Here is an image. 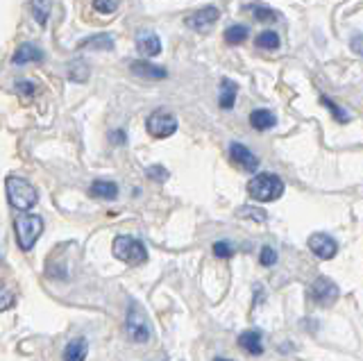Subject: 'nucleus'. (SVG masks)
<instances>
[{
	"mask_svg": "<svg viewBox=\"0 0 363 361\" xmlns=\"http://www.w3.org/2000/svg\"><path fill=\"white\" fill-rule=\"evenodd\" d=\"M247 12L257 21H261V23H272V21H277V14L272 12V9H268L266 5H247Z\"/></svg>",
	"mask_w": 363,
	"mask_h": 361,
	"instance_id": "nucleus-21",
	"label": "nucleus"
},
{
	"mask_svg": "<svg viewBox=\"0 0 363 361\" xmlns=\"http://www.w3.org/2000/svg\"><path fill=\"white\" fill-rule=\"evenodd\" d=\"M218 18H220V9L213 7V5H207V7L198 9V12L189 14L186 16V26L191 30H196V32H204V30H209Z\"/></svg>",
	"mask_w": 363,
	"mask_h": 361,
	"instance_id": "nucleus-9",
	"label": "nucleus"
},
{
	"mask_svg": "<svg viewBox=\"0 0 363 361\" xmlns=\"http://www.w3.org/2000/svg\"><path fill=\"white\" fill-rule=\"evenodd\" d=\"M14 230H16V241L21 245V250H32L34 243L39 241V236L43 234V221L37 213H26L21 211L16 221H14Z\"/></svg>",
	"mask_w": 363,
	"mask_h": 361,
	"instance_id": "nucleus-4",
	"label": "nucleus"
},
{
	"mask_svg": "<svg viewBox=\"0 0 363 361\" xmlns=\"http://www.w3.org/2000/svg\"><path fill=\"white\" fill-rule=\"evenodd\" d=\"M230 155H232V160L243 168V171L247 173H257V168H259V157L247 148V145L243 143H232L230 145Z\"/></svg>",
	"mask_w": 363,
	"mask_h": 361,
	"instance_id": "nucleus-10",
	"label": "nucleus"
},
{
	"mask_svg": "<svg viewBox=\"0 0 363 361\" xmlns=\"http://www.w3.org/2000/svg\"><path fill=\"white\" fill-rule=\"evenodd\" d=\"M320 103L327 107V109H332V114H334V118L338 121V123H345L347 121V116H345V109H340L334 100H329L327 96H320Z\"/></svg>",
	"mask_w": 363,
	"mask_h": 361,
	"instance_id": "nucleus-27",
	"label": "nucleus"
},
{
	"mask_svg": "<svg viewBox=\"0 0 363 361\" xmlns=\"http://www.w3.org/2000/svg\"><path fill=\"white\" fill-rule=\"evenodd\" d=\"M238 216H243V218H252V221L264 223V221H266V211H264V209H255V207H243L241 211H238Z\"/></svg>",
	"mask_w": 363,
	"mask_h": 361,
	"instance_id": "nucleus-29",
	"label": "nucleus"
},
{
	"mask_svg": "<svg viewBox=\"0 0 363 361\" xmlns=\"http://www.w3.org/2000/svg\"><path fill=\"white\" fill-rule=\"evenodd\" d=\"M275 123H277L275 114L268 111V109H255L252 114H250V126H252L255 130H259V132L275 128Z\"/></svg>",
	"mask_w": 363,
	"mask_h": 361,
	"instance_id": "nucleus-17",
	"label": "nucleus"
},
{
	"mask_svg": "<svg viewBox=\"0 0 363 361\" xmlns=\"http://www.w3.org/2000/svg\"><path fill=\"white\" fill-rule=\"evenodd\" d=\"M309 248H311V252L318 259H323V262H329V259H334L336 252H338V243L329 234H325V232L311 234L309 236Z\"/></svg>",
	"mask_w": 363,
	"mask_h": 361,
	"instance_id": "nucleus-8",
	"label": "nucleus"
},
{
	"mask_svg": "<svg viewBox=\"0 0 363 361\" xmlns=\"http://www.w3.org/2000/svg\"><path fill=\"white\" fill-rule=\"evenodd\" d=\"M234 245L230 243V241H216L213 243V255L216 257H220V259H230V257H234Z\"/></svg>",
	"mask_w": 363,
	"mask_h": 361,
	"instance_id": "nucleus-25",
	"label": "nucleus"
},
{
	"mask_svg": "<svg viewBox=\"0 0 363 361\" xmlns=\"http://www.w3.org/2000/svg\"><path fill=\"white\" fill-rule=\"evenodd\" d=\"M247 194L257 202H272L281 198L284 194V182L275 173H257L247 182Z\"/></svg>",
	"mask_w": 363,
	"mask_h": 361,
	"instance_id": "nucleus-2",
	"label": "nucleus"
},
{
	"mask_svg": "<svg viewBox=\"0 0 363 361\" xmlns=\"http://www.w3.org/2000/svg\"><path fill=\"white\" fill-rule=\"evenodd\" d=\"M14 89L21 94V96H34V91H37V89H34V84L32 82H28V80H18L16 84H14Z\"/></svg>",
	"mask_w": 363,
	"mask_h": 361,
	"instance_id": "nucleus-32",
	"label": "nucleus"
},
{
	"mask_svg": "<svg viewBox=\"0 0 363 361\" xmlns=\"http://www.w3.org/2000/svg\"><path fill=\"white\" fill-rule=\"evenodd\" d=\"M257 46H259V48H264V50H277V48H279V37H277V32H272V30L261 32V35L257 37Z\"/></svg>",
	"mask_w": 363,
	"mask_h": 361,
	"instance_id": "nucleus-23",
	"label": "nucleus"
},
{
	"mask_svg": "<svg viewBox=\"0 0 363 361\" xmlns=\"http://www.w3.org/2000/svg\"><path fill=\"white\" fill-rule=\"evenodd\" d=\"M352 48H354V52L361 55V37H359V35L354 37V43H352Z\"/></svg>",
	"mask_w": 363,
	"mask_h": 361,
	"instance_id": "nucleus-33",
	"label": "nucleus"
},
{
	"mask_svg": "<svg viewBox=\"0 0 363 361\" xmlns=\"http://www.w3.org/2000/svg\"><path fill=\"white\" fill-rule=\"evenodd\" d=\"M50 12H52V0H32V16L39 26L48 23Z\"/></svg>",
	"mask_w": 363,
	"mask_h": 361,
	"instance_id": "nucleus-20",
	"label": "nucleus"
},
{
	"mask_svg": "<svg viewBox=\"0 0 363 361\" xmlns=\"http://www.w3.org/2000/svg\"><path fill=\"white\" fill-rule=\"evenodd\" d=\"M14 304V293H9L5 287H0V311L9 309Z\"/></svg>",
	"mask_w": 363,
	"mask_h": 361,
	"instance_id": "nucleus-31",
	"label": "nucleus"
},
{
	"mask_svg": "<svg viewBox=\"0 0 363 361\" xmlns=\"http://www.w3.org/2000/svg\"><path fill=\"white\" fill-rule=\"evenodd\" d=\"M94 9L100 14H113L118 9V0H94Z\"/></svg>",
	"mask_w": 363,
	"mask_h": 361,
	"instance_id": "nucleus-26",
	"label": "nucleus"
},
{
	"mask_svg": "<svg viewBox=\"0 0 363 361\" xmlns=\"http://www.w3.org/2000/svg\"><path fill=\"white\" fill-rule=\"evenodd\" d=\"M125 330L134 343H147L152 338V323L147 311L139 302H130L128 316H125Z\"/></svg>",
	"mask_w": 363,
	"mask_h": 361,
	"instance_id": "nucleus-3",
	"label": "nucleus"
},
{
	"mask_svg": "<svg viewBox=\"0 0 363 361\" xmlns=\"http://www.w3.org/2000/svg\"><path fill=\"white\" fill-rule=\"evenodd\" d=\"M5 189H7V200L9 205L18 209V211H28L39 202V194L37 189L32 187V182H28L26 177L18 175H9L5 179Z\"/></svg>",
	"mask_w": 363,
	"mask_h": 361,
	"instance_id": "nucleus-1",
	"label": "nucleus"
},
{
	"mask_svg": "<svg viewBox=\"0 0 363 361\" xmlns=\"http://www.w3.org/2000/svg\"><path fill=\"white\" fill-rule=\"evenodd\" d=\"M136 50H139L143 57H155V55L162 52V41L150 30H141L136 35Z\"/></svg>",
	"mask_w": 363,
	"mask_h": 361,
	"instance_id": "nucleus-11",
	"label": "nucleus"
},
{
	"mask_svg": "<svg viewBox=\"0 0 363 361\" xmlns=\"http://www.w3.org/2000/svg\"><path fill=\"white\" fill-rule=\"evenodd\" d=\"M86 355H89L86 338L77 336V338H73V341L64 348V355L62 357H64V361H86Z\"/></svg>",
	"mask_w": 363,
	"mask_h": 361,
	"instance_id": "nucleus-14",
	"label": "nucleus"
},
{
	"mask_svg": "<svg viewBox=\"0 0 363 361\" xmlns=\"http://www.w3.org/2000/svg\"><path fill=\"white\" fill-rule=\"evenodd\" d=\"M340 296L338 287L334 284V279H329L325 275L315 277V282L311 284V298L320 304V307H329V304H334Z\"/></svg>",
	"mask_w": 363,
	"mask_h": 361,
	"instance_id": "nucleus-7",
	"label": "nucleus"
},
{
	"mask_svg": "<svg viewBox=\"0 0 363 361\" xmlns=\"http://www.w3.org/2000/svg\"><path fill=\"white\" fill-rule=\"evenodd\" d=\"M43 60V50L34 43H21L14 52V64H30V62H41Z\"/></svg>",
	"mask_w": 363,
	"mask_h": 361,
	"instance_id": "nucleus-15",
	"label": "nucleus"
},
{
	"mask_svg": "<svg viewBox=\"0 0 363 361\" xmlns=\"http://www.w3.org/2000/svg\"><path fill=\"white\" fill-rule=\"evenodd\" d=\"M238 345H241L247 355H264V338H261L259 330H247L238 336Z\"/></svg>",
	"mask_w": 363,
	"mask_h": 361,
	"instance_id": "nucleus-13",
	"label": "nucleus"
},
{
	"mask_svg": "<svg viewBox=\"0 0 363 361\" xmlns=\"http://www.w3.org/2000/svg\"><path fill=\"white\" fill-rule=\"evenodd\" d=\"M259 262H261V266H275V262H277V252L272 250L270 245L261 248V252H259Z\"/></svg>",
	"mask_w": 363,
	"mask_h": 361,
	"instance_id": "nucleus-28",
	"label": "nucleus"
},
{
	"mask_svg": "<svg viewBox=\"0 0 363 361\" xmlns=\"http://www.w3.org/2000/svg\"><path fill=\"white\" fill-rule=\"evenodd\" d=\"M68 77L73 82H86L89 80V66L84 62H73L68 66Z\"/></svg>",
	"mask_w": 363,
	"mask_h": 361,
	"instance_id": "nucleus-24",
	"label": "nucleus"
},
{
	"mask_svg": "<svg viewBox=\"0 0 363 361\" xmlns=\"http://www.w3.org/2000/svg\"><path fill=\"white\" fill-rule=\"evenodd\" d=\"M130 71L136 75V77H143V80H166L168 73L162 66H155L147 60H139V62H132L130 64Z\"/></svg>",
	"mask_w": 363,
	"mask_h": 361,
	"instance_id": "nucleus-12",
	"label": "nucleus"
},
{
	"mask_svg": "<svg viewBox=\"0 0 363 361\" xmlns=\"http://www.w3.org/2000/svg\"><path fill=\"white\" fill-rule=\"evenodd\" d=\"M247 35H250V30L245 26H232V28L225 30V41L230 43V46H236V43L245 41Z\"/></svg>",
	"mask_w": 363,
	"mask_h": 361,
	"instance_id": "nucleus-22",
	"label": "nucleus"
},
{
	"mask_svg": "<svg viewBox=\"0 0 363 361\" xmlns=\"http://www.w3.org/2000/svg\"><path fill=\"white\" fill-rule=\"evenodd\" d=\"M145 128L155 139H166V137H173V134L177 132V118L170 114V111L159 109V111H155V114L147 116Z\"/></svg>",
	"mask_w": 363,
	"mask_h": 361,
	"instance_id": "nucleus-6",
	"label": "nucleus"
},
{
	"mask_svg": "<svg viewBox=\"0 0 363 361\" xmlns=\"http://www.w3.org/2000/svg\"><path fill=\"white\" fill-rule=\"evenodd\" d=\"M111 48H113L111 35H96L79 41V50H111Z\"/></svg>",
	"mask_w": 363,
	"mask_h": 361,
	"instance_id": "nucleus-18",
	"label": "nucleus"
},
{
	"mask_svg": "<svg viewBox=\"0 0 363 361\" xmlns=\"http://www.w3.org/2000/svg\"><path fill=\"white\" fill-rule=\"evenodd\" d=\"M123 139H125V137H123V132L118 130V132H116V141H118V143H123Z\"/></svg>",
	"mask_w": 363,
	"mask_h": 361,
	"instance_id": "nucleus-34",
	"label": "nucleus"
},
{
	"mask_svg": "<svg viewBox=\"0 0 363 361\" xmlns=\"http://www.w3.org/2000/svg\"><path fill=\"white\" fill-rule=\"evenodd\" d=\"M89 191H91V196L100 198V200H116L118 198V184L109 182V179H96Z\"/></svg>",
	"mask_w": 363,
	"mask_h": 361,
	"instance_id": "nucleus-16",
	"label": "nucleus"
},
{
	"mask_svg": "<svg viewBox=\"0 0 363 361\" xmlns=\"http://www.w3.org/2000/svg\"><path fill=\"white\" fill-rule=\"evenodd\" d=\"M145 175L150 179H155V182H166V179H168V171L164 166H150L145 171Z\"/></svg>",
	"mask_w": 363,
	"mask_h": 361,
	"instance_id": "nucleus-30",
	"label": "nucleus"
},
{
	"mask_svg": "<svg viewBox=\"0 0 363 361\" xmlns=\"http://www.w3.org/2000/svg\"><path fill=\"white\" fill-rule=\"evenodd\" d=\"M213 361H232V359H223V357H216Z\"/></svg>",
	"mask_w": 363,
	"mask_h": 361,
	"instance_id": "nucleus-35",
	"label": "nucleus"
},
{
	"mask_svg": "<svg viewBox=\"0 0 363 361\" xmlns=\"http://www.w3.org/2000/svg\"><path fill=\"white\" fill-rule=\"evenodd\" d=\"M113 257L121 259L123 264H130V266H143L147 262V250L145 245L134 239V236H128V234H121L113 239Z\"/></svg>",
	"mask_w": 363,
	"mask_h": 361,
	"instance_id": "nucleus-5",
	"label": "nucleus"
},
{
	"mask_svg": "<svg viewBox=\"0 0 363 361\" xmlns=\"http://www.w3.org/2000/svg\"><path fill=\"white\" fill-rule=\"evenodd\" d=\"M236 96H238V87L232 80L223 77V80H220V107L223 109H232L234 103H236Z\"/></svg>",
	"mask_w": 363,
	"mask_h": 361,
	"instance_id": "nucleus-19",
	"label": "nucleus"
}]
</instances>
